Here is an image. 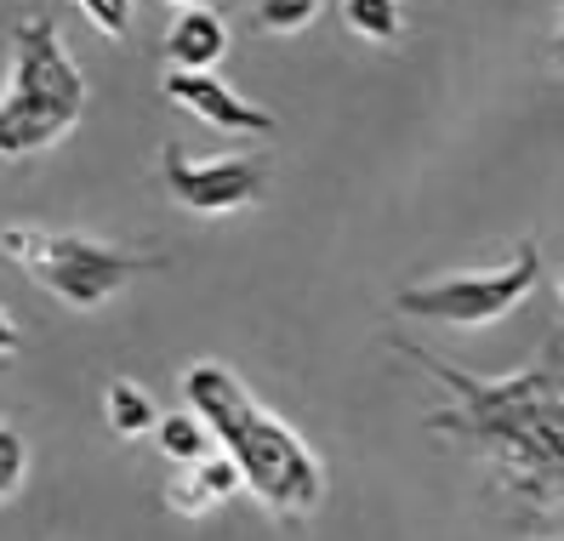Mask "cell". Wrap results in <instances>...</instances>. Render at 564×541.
I'll return each mask as SVG.
<instances>
[{"label": "cell", "instance_id": "17", "mask_svg": "<svg viewBox=\"0 0 564 541\" xmlns=\"http://www.w3.org/2000/svg\"><path fill=\"white\" fill-rule=\"evenodd\" d=\"M553 285H558V302H564V268H558V280H553Z\"/></svg>", "mask_w": 564, "mask_h": 541}, {"label": "cell", "instance_id": "7", "mask_svg": "<svg viewBox=\"0 0 564 541\" xmlns=\"http://www.w3.org/2000/svg\"><path fill=\"white\" fill-rule=\"evenodd\" d=\"M160 91L172 97L177 109H188L194 120L217 126V131H246V138H269V131H274V115L269 109H251L246 97H235V91L217 80V69L212 75H200V69H165V86Z\"/></svg>", "mask_w": 564, "mask_h": 541}, {"label": "cell", "instance_id": "4", "mask_svg": "<svg viewBox=\"0 0 564 541\" xmlns=\"http://www.w3.org/2000/svg\"><path fill=\"white\" fill-rule=\"evenodd\" d=\"M7 257L35 285H46L63 302H75V309H97V302H109L126 280L160 274L165 268V257H149V251H115V246L86 240V234H46V228H23V223L7 228Z\"/></svg>", "mask_w": 564, "mask_h": 541}, {"label": "cell", "instance_id": "18", "mask_svg": "<svg viewBox=\"0 0 564 541\" xmlns=\"http://www.w3.org/2000/svg\"><path fill=\"white\" fill-rule=\"evenodd\" d=\"M172 7H194V0H172Z\"/></svg>", "mask_w": 564, "mask_h": 541}, {"label": "cell", "instance_id": "9", "mask_svg": "<svg viewBox=\"0 0 564 541\" xmlns=\"http://www.w3.org/2000/svg\"><path fill=\"white\" fill-rule=\"evenodd\" d=\"M154 439H160V456L165 462H183V467H194V462H206L212 456V445H217V433H212V422L194 411H177V416H160V428H154Z\"/></svg>", "mask_w": 564, "mask_h": 541}, {"label": "cell", "instance_id": "3", "mask_svg": "<svg viewBox=\"0 0 564 541\" xmlns=\"http://www.w3.org/2000/svg\"><path fill=\"white\" fill-rule=\"evenodd\" d=\"M86 109V75L63 52L57 18H18L12 23V75L0 97V154L23 160L57 143Z\"/></svg>", "mask_w": 564, "mask_h": 541}, {"label": "cell", "instance_id": "2", "mask_svg": "<svg viewBox=\"0 0 564 541\" xmlns=\"http://www.w3.org/2000/svg\"><path fill=\"white\" fill-rule=\"evenodd\" d=\"M411 354H422V348H411ZM427 365H434V377L456 382L462 393L485 399V411H456V416H440L434 428L479 433L490 445V456L502 462V479L519 496H536V501L564 496V377L530 365L519 382L474 388V382H462L451 365H440V359H427Z\"/></svg>", "mask_w": 564, "mask_h": 541}, {"label": "cell", "instance_id": "16", "mask_svg": "<svg viewBox=\"0 0 564 541\" xmlns=\"http://www.w3.org/2000/svg\"><path fill=\"white\" fill-rule=\"evenodd\" d=\"M553 52H558V63H564V18H558V29H553Z\"/></svg>", "mask_w": 564, "mask_h": 541}, {"label": "cell", "instance_id": "15", "mask_svg": "<svg viewBox=\"0 0 564 541\" xmlns=\"http://www.w3.org/2000/svg\"><path fill=\"white\" fill-rule=\"evenodd\" d=\"M23 485V439L18 428H0V496H12Z\"/></svg>", "mask_w": 564, "mask_h": 541}, {"label": "cell", "instance_id": "8", "mask_svg": "<svg viewBox=\"0 0 564 541\" xmlns=\"http://www.w3.org/2000/svg\"><path fill=\"white\" fill-rule=\"evenodd\" d=\"M165 52H172V69H200L212 75L217 63L228 57V23L212 12V7H183L172 18V29H165Z\"/></svg>", "mask_w": 564, "mask_h": 541}, {"label": "cell", "instance_id": "1", "mask_svg": "<svg viewBox=\"0 0 564 541\" xmlns=\"http://www.w3.org/2000/svg\"><path fill=\"white\" fill-rule=\"evenodd\" d=\"M183 399L212 422L217 445L240 462L246 490H251L262 507H274V513H285V519H303V513H314V507H319L325 473H319L314 451H308L274 411H262V404L246 393V382H240L228 365H217V359L188 365Z\"/></svg>", "mask_w": 564, "mask_h": 541}, {"label": "cell", "instance_id": "5", "mask_svg": "<svg viewBox=\"0 0 564 541\" xmlns=\"http://www.w3.org/2000/svg\"><path fill=\"white\" fill-rule=\"evenodd\" d=\"M542 274V251L536 240H519L513 262L496 268V274H445V280H427L393 296V309L405 320H427V325H456V331H479L496 325L502 314H513L519 302L530 296Z\"/></svg>", "mask_w": 564, "mask_h": 541}, {"label": "cell", "instance_id": "11", "mask_svg": "<svg viewBox=\"0 0 564 541\" xmlns=\"http://www.w3.org/2000/svg\"><path fill=\"white\" fill-rule=\"evenodd\" d=\"M343 23H348V35L371 41V46H400L405 35L400 0H343Z\"/></svg>", "mask_w": 564, "mask_h": 541}, {"label": "cell", "instance_id": "14", "mask_svg": "<svg viewBox=\"0 0 564 541\" xmlns=\"http://www.w3.org/2000/svg\"><path fill=\"white\" fill-rule=\"evenodd\" d=\"M69 7H80V12L91 18L97 35L126 41V29H131V0H69Z\"/></svg>", "mask_w": 564, "mask_h": 541}, {"label": "cell", "instance_id": "13", "mask_svg": "<svg viewBox=\"0 0 564 541\" xmlns=\"http://www.w3.org/2000/svg\"><path fill=\"white\" fill-rule=\"evenodd\" d=\"M165 507H172V513H183V519H200V513H212V490L200 485V473H194V467H183L177 473V479L172 485H165Z\"/></svg>", "mask_w": 564, "mask_h": 541}, {"label": "cell", "instance_id": "12", "mask_svg": "<svg viewBox=\"0 0 564 541\" xmlns=\"http://www.w3.org/2000/svg\"><path fill=\"white\" fill-rule=\"evenodd\" d=\"M325 0H257V29H269V35H296V29H308L319 18Z\"/></svg>", "mask_w": 564, "mask_h": 541}, {"label": "cell", "instance_id": "6", "mask_svg": "<svg viewBox=\"0 0 564 541\" xmlns=\"http://www.w3.org/2000/svg\"><path fill=\"white\" fill-rule=\"evenodd\" d=\"M160 172H165V188H172L177 206L206 212V217L240 212V206H251V199H257L262 188H269V160H262V154L188 160V154H177V149H165Z\"/></svg>", "mask_w": 564, "mask_h": 541}, {"label": "cell", "instance_id": "10", "mask_svg": "<svg viewBox=\"0 0 564 541\" xmlns=\"http://www.w3.org/2000/svg\"><path fill=\"white\" fill-rule=\"evenodd\" d=\"M104 416H109V433H120V439H138V433H154L160 428L154 399L138 382H126V377H115L104 388Z\"/></svg>", "mask_w": 564, "mask_h": 541}]
</instances>
